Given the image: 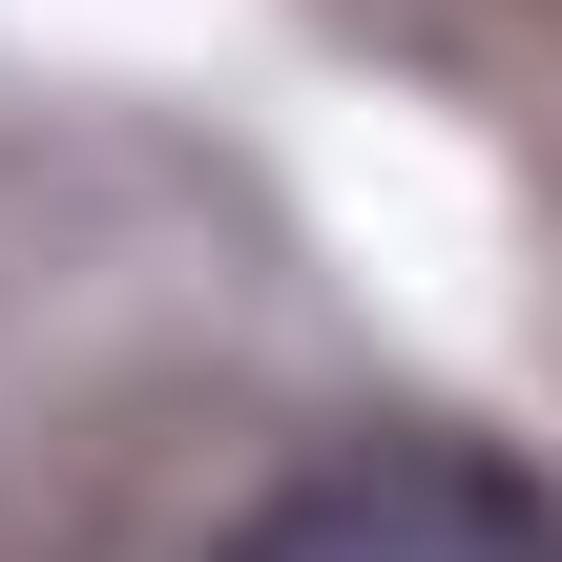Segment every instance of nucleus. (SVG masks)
Returning a JSON list of instances; mask_svg holds the SVG:
<instances>
[{"mask_svg":"<svg viewBox=\"0 0 562 562\" xmlns=\"http://www.w3.org/2000/svg\"><path fill=\"white\" fill-rule=\"evenodd\" d=\"M209 562H562V480H521L501 438H355L271 480Z\"/></svg>","mask_w":562,"mask_h":562,"instance_id":"obj_1","label":"nucleus"}]
</instances>
